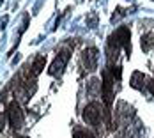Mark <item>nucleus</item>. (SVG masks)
<instances>
[{
  "instance_id": "nucleus-1",
  "label": "nucleus",
  "mask_w": 154,
  "mask_h": 138,
  "mask_svg": "<svg viewBox=\"0 0 154 138\" xmlns=\"http://www.w3.org/2000/svg\"><path fill=\"white\" fill-rule=\"evenodd\" d=\"M101 97L106 106V119L110 121V112H112V101H113V78L110 71H103V81H101Z\"/></svg>"
},
{
  "instance_id": "nucleus-10",
  "label": "nucleus",
  "mask_w": 154,
  "mask_h": 138,
  "mask_svg": "<svg viewBox=\"0 0 154 138\" xmlns=\"http://www.w3.org/2000/svg\"><path fill=\"white\" fill-rule=\"evenodd\" d=\"M73 138H94V135L91 131H87V129H76L73 133Z\"/></svg>"
},
{
  "instance_id": "nucleus-2",
  "label": "nucleus",
  "mask_w": 154,
  "mask_h": 138,
  "mask_svg": "<svg viewBox=\"0 0 154 138\" xmlns=\"http://www.w3.org/2000/svg\"><path fill=\"white\" fill-rule=\"evenodd\" d=\"M7 117H9V126L13 129H21L23 127L25 115H23V110H21L18 101H11L9 103V106H7Z\"/></svg>"
},
{
  "instance_id": "nucleus-12",
  "label": "nucleus",
  "mask_w": 154,
  "mask_h": 138,
  "mask_svg": "<svg viewBox=\"0 0 154 138\" xmlns=\"http://www.w3.org/2000/svg\"><path fill=\"white\" fill-rule=\"evenodd\" d=\"M149 90H151V94L154 96V80L151 81V83H149Z\"/></svg>"
},
{
  "instance_id": "nucleus-9",
  "label": "nucleus",
  "mask_w": 154,
  "mask_h": 138,
  "mask_svg": "<svg viewBox=\"0 0 154 138\" xmlns=\"http://www.w3.org/2000/svg\"><path fill=\"white\" fill-rule=\"evenodd\" d=\"M152 46H154L152 34H145V35H142V50H143V51H149Z\"/></svg>"
},
{
  "instance_id": "nucleus-13",
  "label": "nucleus",
  "mask_w": 154,
  "mask_h": 138,
  "mask_svg": "<svg viewBox=\"0 0 154 138\" xmlns=\"http://www.w3.org/2000/svg\"><path fill=\"white\" fill-rule=\"evenodd\" d=\"M4 2H5V0H0V5H2V4H4Z\"/></svg>"
},
{
  "instance_id": "nucleus-5",
  "label": "nucleus",
  "mask_w": 154,
  "mask_h": 138,
  "mask_svg": "<svg viewBox=\"0 0 154 138\" xmlns=\"http://www.w3.org/2000/svg\"><path fill=\"white\" fill-rule=\"evenodd\" d=\"M97 59H99V51L97 48H85L83 53H82V62H83V67L87 73H94L97 69Z\"/></svg>"
},
{
  "instance_id": "nucleus-3",
  "label": "nucleus",
  "mask_w": 154,
  "mask_h": 138,
  "mask_svg": "<svg viewBox=\"0 0 154 138\" xmlns=\"http://www.w3.org/2000/svg\"><path fill=\"white\" fill-rule=\"evenodd\" d=\"M101 112H103V108L99 103H89L87 106L83 108V113H82V117H83V121L87 124H91V126H99L101 122Z\"/></svg>"
},
{
  "instance_id": "nucleus-8",
  "label": "nucleus",
  "mask_w": 154,
  "mask_h": 138,
  "mask_svg": "<svg viewBox=\"0 0 154 138\" xmlns=\"http://www.w3.org/2000/svg\"><path fill=\"white\" fill-rule=\"evenodd\" d=\"M45 64H46V57H45V55L35 57V60L32 64V76L35 78L37 75H41V71L45 69Z\"/></svg>"
},
{
  "instance_id": "nucleus-11",
  "label": "nucleus",
  "mask_w": 154,
  "mask_h": 138,
  "mask_svg": "<svg viewBox=\"0 0 154 138\" xmlns=\"http://www.w3.org/2000/svg\"><path fill=\"white\" fill-rule=\"evenodd\" d=\"M4 121H5V119H4V115H2V113H0V131H2V129H4Z\"/></svg>"
},
{
  "instance_id": "nucleus-4",
  "label": "nucleus",
  "mask_w": 154,
  "mask_h": 138,
  "mask_svg": "<svg viewBox=\"0 0 154 138\" xmlns=\"http://www.w3.org/2000/svg\"><path fill=\"white\" fill-rule=\"evenodd\" d=\"M69 50H64L60 51L57 57H55V60L51 62V66H50V69H48V75L50 76H60L62 73H64V69H66V66H67V62H69Z\"/></svg>"
},
{
  "instance_id": "nucleus-6",
  "label": "nucleus",
  "mask_w": 154,
  "mask_h": 138,
  "mask_svg": "<svg viewBox=\"0 0 154 138\" xmlns=\"http://www.w3.org/2000/svg\"><path fill=\"white\" fill-rule=\"evenodd\" d=\"M115 35V39H117V43L121 44V48H124V51H126V55L129 57L131 55V32L128 27H119V30L113 34Z\"/></svg>"
},
{
  "instance_id": "nucleus-7",
  "label": "nucleus",
  "mask_w": 154,
  "mask_h": 138,
  "mask_svg": "<svg viewBox=\"0 0 154 138\" xmlns=\"http://www.w3.org/2000/svg\"><path fill=\"white\" fill-rule=\"evenodd\" d=\"M145 76H143V73H140V71H135L133 73V76H131V81H129V85L133 87V89H137V90H143V87H145Z\"/></svg>"
}]
</instances>
